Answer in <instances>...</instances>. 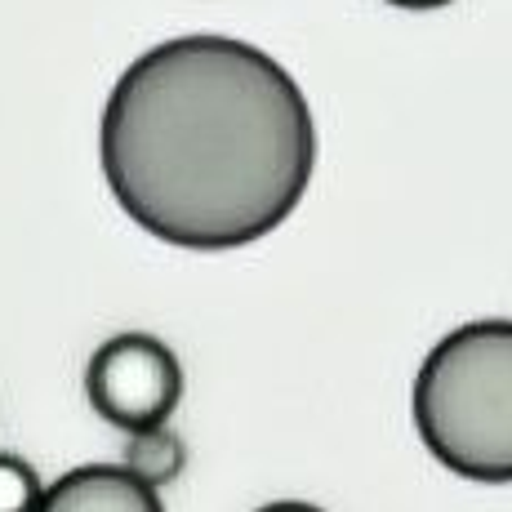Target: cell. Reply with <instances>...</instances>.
I'll list each match as a JSON object with an SVG mask.
<instances>
[{
    "instance_id": "obj_1",
    "label": "cell",
    "mask_w": 512,
    "mask_h": 512,
    "mask_svg": "<svg viewBox=\"0 0 512 512\" xmlns=\"http://www.w3.org/2000/svg\"><path fill=\"white\" fill-rule=\"evenodd\" d=\"M116 205L165 245L236 250L299 210L317 165L308 94L259 45L174 36L121 72L98 125Z\"/></svg>"
},
{
    "instance_id": "obj_2",
    "label": "cell",
    "mask_w": 512,
    "mask_h": 512,
    "mask_svg": "<svg viewBox=\"0 0 512 512\" xmlns=\"http://www.w3.org/2000/svg\"><path fill=\"white\" fill-rule=\"evenodd\" d=\"M428 455L477 486L512 481V321L486 317L450 330L423 357L410 392Z\"/></svg>"
},
{
    "instance_id": "obj_3",
    "label": "cell",
    "mask_w": 512,
    "mask_h": 512,
    "mask_svg": "<svg viewBox=\"0 0 512 512\" xmlns=\"http://www.w3.org/2000/svg\"><path fill=\"white\" fill-rule=\"evenodd\" d=\"M90 406L121 432H139L152 423H170L174 406L183 401V366L170 343L156 334H112L98 343L85 370Z\"/></svg>"
},
{
    "instance_id": "obj_4",
    "label": "cell",
    "mask_w": 512,
    "mask_h": 512,
    "mask_svg": "<svg viewBox=\"0 0 512 512\" xmlns=\"http://www.w3.org/2000/svg\"><path fill=\"white\" fill-rule=\"evenodd\" d=\"M36 512H165V499L125 464H81L45 486Z\"/></svg>"
},
{
    "instance_id": "obj_5",
    "label": "cell",
    "mask_w": 512,
    "mask_h": 512,
    "mask_svg": "<svg viewBox=\"0 0 512 512\" xmlns=\"http://www.w3.org/2000/svg\"><path fill=\"white\" fill-rule=\"evenodd\" d=\"M125 455L121 464L134 472V477H143L147 486H174V481L183 477L187 468V446L183 437L170 428V423H152V428H139V432H125Z\"/></svg>"
},
{
    "instance_id": "obj_6",
    "label": "cell",
    "mask_w": 512,
    "mask_h": 512,
    "mask_svg": "<svg viewBox=\"0 0 512 512\" xmlns=\"http://www.w3.org/2000/svg\"><path fill=\"white\" fill-rule=\"evenodd\" d=\"M45 495L41 472L14 450H0V512H36Z\"/></svg>"
},
{
    "instance_id": "obj_7",
    "label": "cell",
    "mask_w": 512,
    "mask_h": 512,
    "mask_svg": "<svg viewBox=\"0 0 512 512\" xmlns=\"http://www.w3.org/2000/svg\"><path fill=\"white\" fill-rule=\"evenodd\" d=\"M254 512H326V508L308 504V499H277V504H263V508H254Z\"/></svg>"
},
{
    "instance_id": "obj_8",
    "label": "cell",
    "mask_w": 512,
    "mask_h": 512,
    "mask_svg": "<svg viewBox=\"0 0 512 512\" xmlns=\"http://www.w3.org/2000/svg\"><path fill=\"white\" fill-rule=\"evenodd\" d=\"M388 5H397V9H441V5H450V0H388Z\"/></svg>"
}]
</instances>
